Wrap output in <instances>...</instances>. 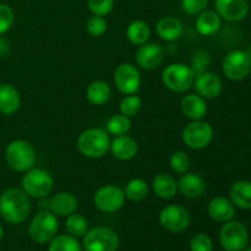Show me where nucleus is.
Wrapping results in <instances>:
<instances>
[{
	"label": "nucleus",
	"mask_w": 251,
	"mask_h": 251,
	"mask_svg": "<svg viewBox=\"0 0 251 251\" xmlns=\"http://www.w3.org/2000/svg\"><path fill=\"white\" fill-rule=\"evenodd\" d=\"M213 139V129L205 120H193L183 131V141L193 150H202L211 144Z\"/></svg>",
	"instance_id": "9d476101"
},
{
	"label": "nucleus",
	"mask_w": 251,
	"mask_h": 251,
	"mask_svg": "<svg viewBox=\"0 0 251 251\" xmlns=\"http://www.w3.org/2000/svg\"><path fill=\"white\" fill-rule=\"evenodd\" d=\"M65 227L73 237H83L88 230V222L82 215L74 212L66 218Z\"/></svg>",
	"instance_id": "2f4dec72"
},
{
	"label": "nucleus",
	"mask_w": 251,
	"mask_h": 251,
	"mask_svg": "<svg viewBox=\"0 0 251 251\" xmlns=\"http://www.w3.org/2000/svg\"><path fill=\"white\" fill-rule=\"evenodd\" d=\"M159 223L168 232H184L190 225V213L180 205H168L159 212Z\"/></svg>",
	"instance_id": "f8f14e48"
},
{
	"label": "nucleus",
	"mask_w": 251,
	"mask_h": 251,
	"mask_svg": "<svg viewBox=\"0 0 251 251\" xmlns=\"http://www.w3.org/2000/svg\"><path fill=\"white\" fill-rule=\"evenodd\" d=\"M142 107V100L136 95H127L120 102L119 109L123 115L127 118H132L137 115Z\"/></svg>",
	"instance_id": "72a5a7b5"
},
{
	"label": "nucleus",
	"mask_w": 251,
	"mask_h": 251,
	"mask_svg": "<svg viewBox=\"0 0 251 251\" xmlns=\"http://www.w3.org/2000/svg\"><path fill=\"white\" fill-rule=\"evenodd\" d=\"M211 63V55L207 50L205 49H200V50L196 51L194 54L193 59H191L190 69L193 71L194 76L198 77V76L202 75L203 73H206V69L208 68Z\"/></svg>",
	"instance_id": "473e14b6"
},
{
	"label": "nucleus",
	"mask_w": 251,
	"mask_h": 251,
	"mask_svg": "<svg viewBox=\"0 0 251 251\" xmlns=\"http://www.w3.org/2000/svg\"><path fill=\"white\" fill-rule=\"evenodd\" d=\"M207 213L216 222L226 223L234 217L235 206L230 201V199L217 196V198L212 199L208 203Z\"/></svg>",
	"instance_id": "f3484780"
},
{
	"label": "nucleus",
	"mask_w": 251,
	"mask_h": 251,
	"mask_svg": "<svg viewBox=\"0 0 251 251\" xmlns=\"http://www.w3.org/2000/svg\"><path fill=\"white\" fill-rule=\"evenodd\" d=\"M49 243V251H81L80 243L71 234L55 235Z\"/></svg>",
	"instance_id": "7c9ffc66"
},
{
	"label": "nucleus",
	"mask_w": 251,
	"mask_h": 251,
	"mask_svg": "<svg viewBox=\"0 0 251 251\" xmlns=\"http://www.w3.org/2000/svg\"><path fill=\"white\" fill-rule=\"evenodd\" d=\"M151 36V28L144 20H134L126 27V38L134 46H142L147 43Z\"/></svg>",
	"instance_id": "bb28decb"
},
{
	"label": "nucleus",
	"mask_w": 251,
	"mask_h": 251,
	"mask_svg": "<svg viewBox=\"0 0 251 251\" xmlns=\"http://www.w3.org/2000/svg\"><path fill=\"white\" fill-rule=\"evenodd\" d=\"M222 25V19L220 15L212 10H205L198 15L196 19L195 27L198 33L201 36H212V34L217 33L218 29L221 28Z\"/></svg>",
	"instance_id": "b1692460"
},
{
	"label": "nucleus",
	"mask_w": 251,
	"mask_h": 251,
	"mask_svg": "<svg viewBox=\"0 0 251 251\" xmlns=\"http://www.w3.org/2000/svg\"><path fill=\"white\" fill-rule=\"evenodd\" d=\"M184 32L183 24L173 16L162 17L156 25V33L166 42H174L181 37Z\"/></svg>",
	"instance_id": "5701e85b"
},
{
	"label": "nucleus",
	"mask_w": 251,
	"mask_h": 251,
	"mask_svg": "<svg viewBox=\"0 0 251 251\" xmlns=\"http://www.w3.org/2000/svg\"><path fill=\"white\" fill-rule=\"evenodd\" d=\"M93 202L96 207L102 212H117L124 206V190L117 185H104L96 191L93 196Z\"/></svg>",
	"instance_id": "9b49d317"
},
{
	"label": "nucleus",
	"mask_w": 251,
	"mask_h": 251,
	"mask_svg": "<svg viewBox=\"0 0 251 251\" xmlns=\"http://www.w3.org/2000/svg\"><path fill=\"white\" fill-rule=\"evenodd\" d=\"M130 129H131V120H130V118L123 115L122 113L112 115L105 124V131L109 135H114V136L127 134Z\"/></svg>",
	"instance_id": "c756f323"
},
{
	"label": "nucleus",
	"mask_w": 251,
	"mask_h": 251,
	"mask_svg": "<svg viewBox=\"0 0 251 251\" xmlns=\"http://www.w3.org/2000/svg\"><path fill=\"white\" fill-rule=\"evenodd\" d=\"M110 147L109 134L105 129L91 127L81 132L77 137V149L87 158H100Z\"/></svg>",
	"instance_id": "f03ea898"
},
{
	"label": "nucleus",
	"mask_w": 251,
	"mask_h": 251,
	"mask_svg": "<svg viewBox=\"0 0 251 251\" xmlns=\"http://www.w3.org/2000/svg\"><path fill=\"white\" fill-rule=\"evenodd\" d=\"M243 251H251V248H245V249Z\"/></svg>",
	"instance_id": "c03bdc74"
},
{
	"label": "nucleus",
	"mask_w": 251,
	"mask_h": 251,
	"mask_svg": "<svg viewBox=\"0 0 251 251\" xmlns=\"http://www.w3.org/2000/svg\"><path fill=\"white\" fill-rule=\"evenodd\" d=\"M222 71L229 80H244L251 73V54L242 49L229 51L223 59Z\"/></svg>",
	"instance_id": "0eeeda50"
},
{
	"label": "nucleus",
	"mask_w": 251,
	"mask_h": 251,
	"mask_svg": "<svg viewBox=\"0 0 251 251\" xmlns=\"http://www.w3.org/2000/svg\"><path fill=\"white\" fill-rule=\"evenodd\" d=\"M77 199L70 191H59L50 199V212L60 217H68L77 208Z\"/></svg>",
	"instance_id": "aec40b11"
},
{
	"label": "nucleus",
	"mask_w": 251,
	"mask_h": 251,
	"mask_svg": "<svg viewBox=\"0 0 251 251\" xmlns=\"http://www.w3.org/2000/svg\"><path fill=\"white\" fill-rule=\"evenodd\" d=\"M87 6L93 15L107 16L114 7V0H87Z\"/></svg>",
	"instance_id": "e433bc0d"
},
{
	"label": "nucleus",
	"mask_w": 251,
	"mask_h": 251,
	"mask_svg": "<svg viewBox=\"0 0 251 251\" xmlns=\"http://www.w3.org/2000/svg\"><path fill=\"white\" fill-rule=\"evenodd\" d=\"M39 211H50V200H48L47 198L39 199Z\"/></svg>",
	"instance_id": "79ce46f5"
},
{
	"label": "nucleus",
	"mask_w": 251,
	"mask_h": 251,
	"mask_svg": "<svg viewBox=\"0 0 251 251\" xmlns=\"http://www.w3.org/2000/svg\"><path fill=\"white\" fill-rule=\"evenodd\" d=\"M149 190V184L146 183V180L141 178H132L131 180L127 181L124 189V194L125 198L129 199L130 201L140 202L147 198Z\"/></svg>",
	"instance_id": "c85d7f7f"
},
{
	"label": "nucleus",
	"mask_w": 251,
	"mask_h": 251,
	"mask_svg": "<svg viewBox=\"0 0 251 251\" xmlns=\"http://www.w3.org/2000/svg\"><path fill=\"white\" fill-rule=\"evenodd\" d=\"M10 54V43L4 38L0 37V58H4Z\"/></svg>",
	"instance_id": "a19ab883"
},
{
	"label": "nucleus",
	"mask_w": 251,
	"mask_h": 251,
	"mask_svg": "<svg viewBox=\"0 0 251 251\" xmlns=\"http://www.w3.org/2000/svg\"><path fill=\"white\" fill-rule=\"evenodd\" d=\"M2 234H4V230H2V227H1V226H0V240H1Z\"/></svg>",
	"instance_id": "37998d69"
},
{
	"label": "nucleus",
	"mask_w": 251,
	"mask_h": 251,
	"mask_svg": "<svg viewBox=\"0 0 251 251\" xmlns=\"http://www.w3.org/2000/svg\"><path fill=\"white\" fill-rule=\"evenodd\" d=\"M229 199L235 207L242 210L251 208V181L238 180L229 190Z\"/></svg>",
	"instance_id": "a878e982"
},
{
	"label": "nucleus",
	"mask_w": 251,
	"mask_h": 251,
	"mask_svg": "<svg viewBox=\"0 0 251 251\" xmlns=\"http://www.w3.org/2000/svg\"><path fill=\"white\" fill-rule=\"evenodd\" d=\"M208 6V0H181V9L190 16H198Z\"/></svg>",
	"instance_id": "4c0bfd02"
},
{
	"label": "nucleus",
	"mask_w": 251,
	"mask_h": 251,
	"mask_svg": "<svg viewBox=\"0 0 251 251\" xmlns=\"http://www.w3.org/2000/svg\"><path fill=\"white\" fill-rule=\"evenodd\" d=\"M107 20L104 16H98V15H92L86 22V28L87 32L93 37H100L107 31Z\"/></svg>",
	"instance_id": "c9c22d12"
},
{
	"label": "nucleus",
	"mask_w": 251,
	"mask_h": 251,
	"mask_svg": "<svg viewBox=\"0 0 251 251\" xmlns=\"http://www.w3.org/2000/svg\"><path fill=\"white\" fill-rule=\"evenodd\" d=\"M22 190L32 199L47 198L54 186L53 176L42 168H31L22 178Z\"/></svg>",
	"instance_id": "20e7f679"
},
{
	"label": "nucleus",
	"mask_w": 251,
	"mask_h": 251,
	"mask_svg": "<svg viewBox=\"0 0 251 251\" xmlns=\"http://www.w3.org/2000/svg\"><path fill=\"white\" fill-rule=\"evenodd\" d=\"M194 76L190 66L181 63H173L166 66L162 73V82L168 90L176 93L186 92L194 85Z\"/></svg>",
	"instance_id": "39448f33"
},
{
	"label": "nucleus",
	"mask_w": 251,
	"mask_h": 251,
	"mask_svg": "<svg viewBox=\"0 0 251 251\" xmlns=\"http://www.w3.org/2000/svg\"><path fill=\"white\" fill-rule=\"evenodd\" d=\"M0 83H1V82H0Z\"/></svg>",
	"instance_id": "a18cd8bd"
},
{
	"label": "nucleus",
	"mask_w": 251,
	"mask_h": 251,
	"mask_svg": "<svg viewBox=\"0 0 251 251\" xmlns=\"http://www.w3.org/2000/svg\"><path fill=\"white\" fill-rule=\"evenodd\" d=\"M14 24V11L9 5L0 2V36L6 33Z\"/></svg>",
	"instance_id": "58836bf2"
},
{
	"label": "nucleus",
	"mask_w": 251,
	"mask_h": 251,
	"mask_svg": "<svg viewBox=\"0 0 251 251\" xmlns=\"http://www.w3.org/2000/svg\"><path fill=\"white\" fill-rule=\"evenodd\" d=\"M136 64L145 70L158 68L164 59V49L157 43H145L136 51Z\"/></svg>",
	"instance_id": "2eb2a0df"
},
{
	"label": "nucleus",
	"mask_w": 251,
	"mask_h": 251,
	"mask_svg": "<svg viewBox=\"0 0 251 251\" xmlns=\"http://www.w3.org/2000/svg\"><path fill=\"white\" fill-rule=\"evenodd\" d=\"M59 222L56 216L50 211H39L29 223V237L37 244L49 243L56 235Z\"/></svg>",
	"instance_id": "423d86ee"
},
{
	"label": "nucleus",
	"mask_w": 251,
	"mask_h": 251,
	"mask_svg": "<svg viewBox=\"0 0 251 251\" xmlns=\"http://www.w3.org/2000/svg\"><path fill=\"white\" fill-rule=\"evenodd\" d=\"M114 83L124 95H135L141 86V74L132 64L123 63L115 69Z\"/></svg>",
	"instance_id": "ddd939ff"
},
{
	"label": "nucleus",
	"mask_w": 251,
	"mask_h": 251,
	"mask_svg": "<svg viewBox=\"0 0 251 251\" xmlns=\"http://www.w3.org/2000/svg\"><path fill=\"white\" fill-rule=\"evenodd\" d=\"M215 7L221 19L229 22L242 21L249 12L247 0H215Z\"/></svg>",
	"instance_id": "4468645a"
},
{
	"label": "nucleus",
	"mask_w": 251,
	"mask_h": 251,
	"mask_svg": "<svg viewBox=\"0 0 251 251\" xmlns=\"http://www.w3.org/2000/svg\"><path fill=\"white\" fill-rule=\"evenodd\" d=\"M137 142L129 135H120L115 136L113 141H110V152L113 156L119 161H130L137 153Z\"/></svg>",
	"instance_id": "a211bd4d"
},
{
	"label": "nucleus",
	"mask_w": 251,
	"mask_h": 251,
	"mask_svg": "<svg viewBox=\"0 0 251 251\" xmlns=\"http://www.w3.org/2000/svg\"><path fill=\"white\" fill-rule=\"evenodd\" d=\"M21 97L16 88L10 83H0V113L11 115L19 110Z\"/></svg>",
	"instance_id": "412c9836"
},
{
	"label": "nucleus",
	"mask_w": 251,
	"mask_h": 251,
	"mask_svg": "<svg viewBox=\"0 0 251 251\" xmlns=\"http://www.w3.org/2000/svg\"><path fill=\"white\" fill-rule=\"evenodd\" d=\"M194 83H195V90L198 95L205 100L217 98L223 88V83L220 76L217 74L207 73V71L195 77Z\"/></svg>",
	"instance_id": "dca6fc26"
},
{
	"label": "nucleus",
	"mask_w": 251,
	"mask_h": 251,
	"mask_svg": "<svg viewBox=\"0 0 251 251\" xmlns=\"http://www.w3.org/2000/svg\"><path fill=\"white\" fill-rule=\"evenodd\" d=\"M190 251H212V240L207 234L199 233L190 240Z\"/></svg>",
	"instance_id": "ea45409f"
},
{
	"label": "nucleus",
	"mask_w": 251,
	"mask_h": 251,
	"mask_svg": "<svg viewBox=\"0 0 251 251\" xmlns=\"http://www.w3.org/2000/svg\"><path fill=\"white\" fill-rule=\"evenodd\" d=\"M31 213L29 196L22 189L9 188L0 195V216L10 225L25 222Z\"/></svg>",
	"instance_id": "f257e3e1"
},
{
	"label": "nucleus",
	"mask_w": 251,
	"mask_h": 251,
	"mask_svg": "<svg viewBox=\"0 0 251 251\" xmlns=\"http://www.w3.org/2000/svg\"><path fill=\"white\" fill-rule=\"evenodd\" d=\"M82 243L86 251H117L119 237L110 228L97 227L87 230Z\"/></svg>",
	"instance_id": "1a4fd4ad"
},
{
	"label": "nucleus",
	"mask_w": 251,
	"mask_h": 251,
	"mask_svg": "<svg viewBox=\"0 0 251 251\" xmlns=\"http://www.w3.org/2000/svg\"><path fill=\"white\" fill-rule=\"evenodd\" d=\"M5 161L7 167L15 172H25L33 168L36 151L26 140L17 139L10 142L5 150Z\"/></svg>",
	"instance_id": "7ed1b4c3"
},
{
	"label": "nucleus",
	"mask_w": 251,
	"mask_h": 251,
	"mask_svg": "<svg viewBox=\"0 0 251 251\" xmlns=\"http://www.w3.org/2000/svg\"><path fill=\"white\" fill-rule=\"evenodd\" d=\"M180 108L183 114L191 120H201L207 113V104L205 98L196 95H186L181 100Z\"/></svg>",
	"instance_id": "4be33fe9"
},
{
	"label": "nucleus",
	"mask_w": 251,
	"mask_h": 251,
	"mask_svg": "<svg viewBox=\"0 0 251 251\" xmlns=\"http://www.w3.org/2000/svg\"><path fill=\"white\" fill-rule=\"evenodd\" d=\"M110 96H112L110 86L104 81H93L86 90V97L93 105L105 104L110 100Z\"/></svg>",
	"instance_id": "cd10ccee"
},
{
	"label": "nucleus",
	"mask_w": 251,
	"mask_h": 251,
	"mask_svg": "<svg viewBox=\"0 0 251 251\" xmlns=\"http://www.w3.org/2000/svg\"><path fill=\"white\" fill-rule=\"evenodd\" d=\"M205 180L196 173L181 174L178 180V190L183 196L188 199H198L205 193Z\"/></svg>",
	"instance_id": "6ab92c4d"
},
{
	"label": "nucleus",
	"mask_w": 251,
	"mask_h": 251,
	"mask_svg": "<svg viewBox=\"0 0 251 251\" xmlns=\"http://www.w3.org/2000/svg\"><path fill=\"white\" fill-rule=\"evenodd\" d=\"M220 240L226 251H243L249 242V232L242 222L230 220L221 228Z\"/></svg>",
	"instance_id": "6e6552de"
},
{
	"label": "nucleus",
	"mask_w": 251,
	"mask_h": 251,
	"mask_svg": "<svg viewBox=\"0 0 251 251\" xmlns=\"http://www.w3.org/2000/svg\"><path fill=\"white\" fill-rule=\"evenodd\" d=\"M152 189L161 199H172L178 191V181L168 173H158L152 180Z\"/></svg>",
	"instance_id": "393cba45"
},
{
	"label": "nucleus",
	"mask_w": 251,
	"mask_h": 251,
	"mask_svg": "<svg viewBox=\"0 0 251 251\" xmlns=\"http://www.w3.org/2000/svg\"><path fill=\"white\" fill-rule=\"evenodd\" d=\"M190 157L186 152L184 151H176L169 158V166H171L172 171H174L178 174H184L189 171L190 168Z\"/></svg>",
	"instance_id": "f704fd0d"
}]
</instances>
